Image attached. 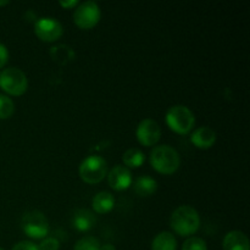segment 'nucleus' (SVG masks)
<instances>
[{
	"instance_id": "aec40b11",
	"label": "nucleus",
	"mask_w": 250,
	"mask_h": 250,
	"mask_svg": "<svg viewBox=\"0 0 250 250\" xmlns=\"http://www.w3.org/2000/svg\"><path fill=\"white\" fill-rule=\"evenodd\" d=\"M15 112V104L5 94H0V120H6L14 115Z\"/></svg>"
},
{
	"instance_id": "a878e982",
	"label": "nucleus",
	"mask_w": 250,
	"mask_h": 250,
	"mask_svg": "<svg viewBox=\"0 0 250 250\" xmlns=\"http://www.w3.org/2000/svg\"><path fill=\"white\" fill-rule=\"evenodd\" d=\"M100 250H116V247L111 243H105L100 247Z\"/></svg>"
},
{
	"instance_id": "1a4fd4ad",
	"label": "nucleus",
	"mask_w": 250,
	"mask_h": 250,
	"mask_svg": "<svg viewBox=\"0 0 250 250\" xmlns=\"http://www.w3.org/2000/svg\"><path fill=\"white\" fill-rule=\"evenodd\" d=\"M137 139L144 146H153L160 141L161 128L160 125L153 119H146L139 122L136 131Z\"/></svg>"
},
{
	"instance_id": "423d86ee",
	"label": "nucleus",
	"mask_w": 250,
	"mask_h": 250,
	"mask_svg": "<svg viewBox=\"0 0 250 250\" xmlns=\"http://www.w3.org/2000/svg\"><path fill=\"white\" fill-rule=\"evenodd\" d=\"M100 17H102V10L98 2L93 0L80 2L73 12V22L81 29L94 28L100 21Z\"/></svg>"
},
{
	"instance_id": "f3484780",
	"label": "nucleus",
	"mask_w": 250,
	"mask_h": 250,
	"mask_svg": "<svg viewBox=\"0 0 250 250\" xmlns=\"http://www.w3.org/2000/svg\"><path fill=\"white\" fill-rule=\"evenodd\" d=\"M122 160H124L125 167L127 168H138L146 161V155L142 150L137 148H131L126 150L122 155Z\"/></svg>"
},
{
	"instance_id": "dca6fc26",
	"label": "nucleus",
	"mask_w": 250,
	"mask_h": 250,
	"mask_svg": "<svg viewBox=\"0 0 250 250\" xmlns=\"http://www.w3.org/2000/svg\"><path fill=\"white\" fill-rule=\"evenodd\" d=\"M151 250H177V241L171 232L163 231L154 237Z\"/></svg>"
},
{
	"instance_id": "cd10ccee",
	"label": "nucleus",
	"mask_w": 250,
	"mask_h": 250,
	"mask_svg": "<svg viewBox=\"0 0 250 250\" xmlns=\"http://www.w3.org/2000/svg\"><path fill=\"white\" fill-rule=\"evenodd\" d=\"M0 250H4V249H2V248H1V247H0Z\"/></svg>"
},
{
	"instance_id": "b1692460",
	"label": "nucleus",
	"mask_w": 250,
	"mask_h": 250,
	"mask_svg": "<svg viewBox=\"0 0 250 250\" xmlns=\"http://www.w3.org/2000/svg\"><path fill=\"white\" fill-rule=\"evenodd\" d=\"M9 61V50L4 44L0 43V68L4 67Z\"/></svg>"
},
{
	"instance_id": "5701e85b",
	"label": "nucleus",
	"mask_w": 250,
	"mask_h": 250,
	"mask_svg": "<svg viewBox=\"0 0 250 250\" xmlns=\"http://www.w3.org/2000/svg\"><path fill=\"white\" fill-rule=\"evenodd\" d=\"M11 250H39L38 246L31 241H21L15 244Z\"/></svg>"
},
{
	"instance_id": "a211bd4d",
	"label": "nucleus",
	"mask_w": 250,
	"mask_h": 250,
	"mask_svg": "<svg viewBox=\"0 0 250 250\" xmlns=\"http://www.w3.org/2000/svg\"><path fill=\"white\" fill-rule=\"evenodd\" d=\"M50 55L54 61H56L58 63H61V65L67 63L68 61L75 59V53H73L72 49L68 45H63V44L53 46L50 49Z\"/></svg>"
},
{
	"instance_id": "ddd939ff",
	"label": "nucleus",
	"mask_w": 250,
	"mask_h": 250,
	"mask_svg": "<svg viewBox=\"0 0 250 250\" xmlns=\"http://www.w3.org/2000/svg\"><path fill=\"white\" fill-rule=\"evenodd\" d=\"M224 250H250L249 239L242 231H231L225 236L222 242Z\"/></svg>"
},
{
	"instance_id": "9b49d317",
	"label": "nucleus",
	"mask_w": 250,
	"mask_h": 250,
	"mask_svg": "<svg viewBox=\"0 0 250 250\" xmlns=\"http://www.w3.org/2000/svg\"><path fill=\"white\" fill-rule=\"evenodd\" d=\"M190 142L198 149H210L216 142V133L208 126L199 127L192 132Z\"/></svg>"
},
{
	"instance_id": "2eb2a0df",
	"label": "nucleus",
	"mask_w": 250,
	"mask_h": 250,
	"mask_svg": "<svg viewBox=\"0 0 250 250\" xmlns=\"http://www.w3.org/2000/svg\"><path fill=\"white\" fill-rule=\"evenodd\" d=\"M158 189V182L149 176H139L133 183V190L139 197H150Z\"/></svg>"
},
{
	"instance_id": "20e7f679",
	"label": "nucleus",
	"mask_w": 250,
	"mask_h": 250,
	"mask_svg": "<svg viewBox=\"0 0 250 250\" xmlns=\"http://www.w3.org/2000/svg\"><path fill=\"white\" fill-rule=\"evenodd\" d=\"M0 88L12 97L23 95L28 89L26 73L17 67H7L0 72Z\"/></svg>"
},
{
	"instance_id": "39448f33",
	"label": "nucleus",
	"mask_w": 250,
	"mask_h": 250,
	"mask_svg": "<svg viewBox=\"0 0 250 250\" xmlns=\"http://www.w3.org/2000/svg\"><path fill=\"white\" fill-rule=\"evenodd\" d=\"M107 175V163L99 155H89L81 163L80 177L87 185H98Z\"/></svg>"
},
{
	"instance_id": "bb28decb",
	"label": "nucleus",
	"mask_w": 250,
	"mask_h": 250,
	"mask_svg": "<svg viewBox=\"0 0 250 250\" xmlns=\"http://www.w3.org/2000/svg\"><path fill=\"white\" fill-rule=\"evenodd\" d=\"M7 4H9L7 0H2V1H0V6H4V5H7Z\"/></svg>"
},
{
	"instance_id": "9d476101",
	"label": "nucleus",
	"mask_w": 250,
	"mask_h": 250,
	"mask_svg": "<svg viewBox=\"0 0 250 250\" xmlns=\"http://www.w3.org/2000/svg\"><path fill=\"white\" fill-rule=\"evenodd\" d=\"M107 182L112 189L121 192L128 189L132 186V173L129 168L122 165H116L107 175Z\"/></svg>"
},
{
	"instance_id": "6ab92c4d",
	"label": "nucleus",
	"mask_w": 250,
	"mask_h": 250,
	"mask_svg": "<svg viewBox=\"0 0 250 250\" xmlns=\"http://www.w3.org/2000/svg\"><path fill=\"white\" fill-rule=\"evenodd\" d=\"M100 247L102 244L97 237L87 236L76 242L73 250H100Z\"/></svg>"
},
{
	"instance_id": "412c9836",
	"label": "nucleus",
	"mask_w": 250,
	"mask_h": 250,
	"mask_svg": "<svg viewBox=\"0 0 250 250\" xmlns=\"http://www.w3.org/2000/svg\"><path fill=\"white\" fill-rule=\"evenodd\" d=\"M182 250H208L207 242L200 237H189L183 243Z\"/></svg>"
},
{
	"instance_id": "7ed1b4c3",
	"label": "nucleus",
	"mask_w": 250,
	"mask_h": 250,
	"mask_svg": "<svg viewBox=\"0 0 250 250\" xmlns=\"http://www.w3.org/2000/svg\"><path fill=\"white\" fill-rule=\"evenodd\" d=\"M166 125L177 134H188L195 125L194 114L186 105H173L166 112Z\"/></svg>"
},
{
	"instance_id": "f8f14e48",
	"label": "nucleus",
	"mask_w": 250,
	"mask_h": 250,
	"mask_svg": "<svg viewBox=\"0 0 250 250\" xmlns=\"http://www.w3.org/2000/svg\"><path fill=\"white\" fill-rule=\"evenodd\" d=\"M97 219L94 212L88 209H77L71 217V224L78 232H87L94 227Z\"/></svg>"
},
{
	"instance_id": "393cba45",
	"label": "nucleus",
	"mask_w": 250,
	"mask_h": 250,
	"mask_svg": "<svg viewBox=\"0 0 250 250\" xmlns=\"http://www.w3.org/2000/svg\"><path fill=\"white\" fill-rule=\"evenodd\" d=\"M59 4H60V6L63 7V9H73V7L77 6L80 2H78L77 0H68V1H60Z\"/></svg>"
},
{
	"instance_id": "0eeeda50",
	"label": "nucleus",
	"mask_w": 250,
	"mask_h": 250,
	"mask_svg": "<svg viewBox=\"0 0 250 250\" xmlns=\"http://www.w3.org/2000/svg\"><path fill=\"white\" fill-rule=\"evenodd\" d=\"M22 231L32 239L45 238L49 232V222L45 215L37 210L26 212L21 220Z\"/></svg>"
},
{
	"instance_id": "4be33fe9",
	"label": "nucleus",
	"mask_w": 250,
	"mask_h": 250,
	"mask_svg": "<svg viewBox=\"0 0 250 250\" xmlns=\"http://www.w3.org/2000/svg\"><path fill=\"white\" fill-rule=\"evenodd\" d=\"M38 248L39 250H59V248H60V242L56 238L49 237V238L43 239V241L41 242Z\"/></svg>"
},
{
	"instance_id": "6e6552de",
	"label": "nucleus",
	"mask_w": 250,
	"mask_h": 250,
	"mask_svg": "<svg viewBox=\"0 0 250 250\" xmlns=\"http://www.w3.org/2000/svg\"><path fill=\"white\" fill-rule=\"evenodd\" d=\"M34 33L42 42L53 43L61 38L63 33L60 22L53 17H41L34 23Z\"/></svg>"
},
{
	"instance_id": "f03ea898",
	"label": "nucleus",
	"mask_w": 250,
	"mask_h": 250,
	"mask_svg": "<svg viewBox=\"0 0 250 250\" xmlns=\"http://www.w3.org/2000/svg\"><path fill=\"white\" fill-rule=\"evenodd\" d=\"M150 165L161 175H172L180 168L181 158L175 148L167 144L155 146L149 156Z\"/></svg>"
},
{
	"instance_id": "4468645a",
	"label": "nucleus",
	"mask_w": 250,
	"mask_h": 250,
	"mask_svg": "<svg viewBox=\"0 0 250 250\" xmlns=\"http://www.w3.org/2000/svg\"><path fill=\"white\" fill-rule=\"evenodd\" d=\"M115 198L110 192L103 190V192L97 193L92 200V207L94 212L99 215L107 214L114 209Z\"/></svg>"
},
{
	"instance_id": "f257e3e1",
	"label": "nucleus",
	"mask_w": 250,
	"mask_h": 250,
	"mask_svg": "<svg viewBox=\"0 0 250 250\" xmlns=\"http://www.w3.org/2000/svg\"><path fill=\"white\" fill-rule=\"evenodd\" d=\"M170 226L181 237H193L200 227V216L190 205H181L171 214Z\"/></svg>"
}]
</instances>
